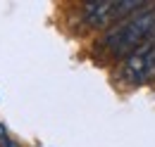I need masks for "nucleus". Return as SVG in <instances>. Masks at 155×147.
I'll list each match as a JSON object with an SVG mask.
<instances>
[{"instance_id": "obj_3", "label": "nucleus", "mask_w": 155, "mask_h": 147, "mask_svg": "<svg viewBox=\"0 0 155 147\" xmlns=\"http://www.w3.org/2000/svg\"><path fill=\"white\" fill-rule=\"evenodd\" d=\"M155 76V38L146 40L141 48H136L131 55H127L122 64V78L129 83H146Z\"/></svg>"}, {"instance_id": "obj_4", "label": "nucleus", "mask_w": 155, "mask_h": 147, "mask_svg": "<svg viewBox=\"0 0 155 147\" xmlns=\"http://www.w3.org/2000/svg\"><path fill=\"white\" fill-rule=\"evenodd\" d=\"M0 147H19L12 138H10V133H7V128L0 124Z\"/></svg>"}, {"instance_id": "obj_2", "label": "nucleus", "mask_w": 155, "mask_h": 147, "mask_svg": "<svg viewBox=\"0 0 155 147\" xmlns=\"http://www.w3.org/2000/svg\"><path fill=\"white\" fill-rule=\"evenodd\" d=\"M143 5H148V2L146 0H93V2H86L84 19L93 29H103V26L112 29L115 24L141 12Z\"/></svg>"}, {"instance_id": "obj_1", "label": "nucleus", "mask_w": 155, "mask_h": 147, "mask_svg": "<svg viewBox=\"0 0 155 147\" xmlns=\"http://www.w3.org/2000/svg\"><path fill=\"white\" fill-rule=\"evenodd\" d=\"M150 38H155V5L115 24L105 33L103 45L115 55H131L136 48H141Z\"/></svg>"}]
</instances>
